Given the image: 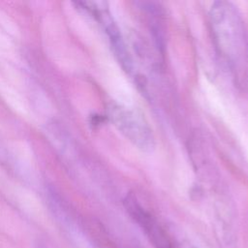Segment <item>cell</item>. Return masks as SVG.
Segmentation results:
<instances>
[{
    "label": "cell",
    "mask_w": 248,
    "mask_h": 248,
    "mask_svg": "<svg viewBox=\"0 0 248 248\" xmlns=\"http://www.w3.org/2000/svg\"><path fill=\"white\" fill-rule=\"evenodd\" d=\"M124 204L131 217L141 228L155 248H173L171 241L156 219L141 206L134 196H127Z\"/></svg>",
    "instance_id": "3"
},
{
    "label": "cell",
    "mask_w": 248,
    "mask_h": 248,
    "mask_svg": "<svg viewBox=\"0 0 248 248\" xmlns=\"http://www.w3.org/2000/svg\"><path fill=\"white\" fill-rule=\"evenodd\" d=\"M108 117L115 128L137 148L150 152L155 147V138L144 118L132 108L117 103L108 106Z\"/></svg>",
    "instance_id": "2"
},
{
    "label": "cell",
    "mask_w": 248,
    "mask_h": 248,
    "mask_svg": "<svg viewBox=\"0 0 248 248\" xmlns=\"http://www.w3.org/2000/svg\"><path fill=\"white\" fill-rule=\"evenodd\" d=\"M213 41L233 76L243 81L248 75V36L242 17L230 2H215L209 11Z\"/></svg>",
    "instance_id": "1"
}]
</instances>
